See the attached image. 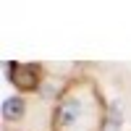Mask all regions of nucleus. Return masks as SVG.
<instances>
[{
  "mask_svg": "<svg viewBox=\"0 0 131 131\" xmlns=\"http://www.w3.org/2000/svg\"><path fill=\"white\" fill-rule=\"evenodd\" d=\"M107 107L102 89L92 76H73L52 105V131H105Z\"/></svg>",
  "mask_w": 131,
  "mask_h": 131,
  "instance_id": "nucleus-1",
  "label": "nucleus"
},
{
  "mask_svg": "<svg viewBox=\"0 0 131 131\" xmlns=\"http://www.w3.org/2000/svg\"><path fill=\"white\" fill-rule=\"evenodd\" d=\"M8 79L18 92H37L45 79V66L42 63H8Z\"/></svg>",
  "mask_w": 131,
  "mask_h": 131,
  "instance_id": "nucleus-2",
  "label": "nucleus"
},
{
  "mask_svg": "<svg viewBox=\"0 0 131 131\" xmlns=\"http://www.w3.org/2000/svg\"><path fill=\"white\" fill-rule=\"evenodd\" d=\"M24 110H26V102L21 97H10V100L3 102V118L5 121H21L24 118Z\"/></svg>",
  "mask_w": 131,
  "mask_h": 131,
  "instance_id": "nucleus-3",
  "label": "nucleus"
}]
</instances>
